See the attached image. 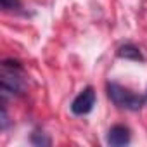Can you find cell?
<instances>
[{
    "label": "cell",
    "instance_id": "obj_7",
    "mask_svg": "<svg viewBox=\"0 0 147 147\" xmlns=\"http://www.w3.org/2000/svg\"><path fill=\"white\" fill-rule=\"evenodd\" d=\"M0 4H2V9L4 11H14V9H19L21 7L19 0H0Z\"/></svg>",
    "mask_w": 147,
    "mask_h": 147
},
{
    "label": "cell",
    "instance_id": "obj_6",
    "mask_svg": "<svg viewBox=\"0 0 147 147\" xmlns=\"http://www.w3.org/2000/svg\"><path fill=\"white\" fill-rule=\"evenodd\" d=\"M31 144L35 145H50V138L45 137V133H33L31 135Z\"/></svg>",
    "mask_w": 147,
    "mask_h": 147
},
{
    "label": "cell",
    "instance_id": "obj_3",
    "mask_svg": "<svg viewBox=\"0 0 147 147\" xmlns=\"http://www.w3.org/2000/svg\"><path fill=\"white\" fill-rule=\"evenodd\" d=\"M95 90L92 88V87H87V88H83L76 97H75V100H73V104H71V113L73 114H76V116H83V114H88L92 109H94V106H95Z\"/></svg>",
    "mask_w": 147,
    "mask_h": 147
},
{
    "label": "cell",
    "instance_id": "obj_2",
    "mask_svg": "<svg viewBox=\"0 0 147 147\" xmlns=\"http://www.w3.org/2000/svg\"><path fill=\"white\" fill-rule=\"evenodd\" d=\"M107 95L113 100L114 106L121 107V109H128V111H138L144 106V99L137 94H133L131 90L118 85V83H107Z\"/></svg>",
    "mask_w": 147,
    "mask_h": 147
},
{
    "label": "cell",
    "instance_id": "obj_5",
    "mask_svg": "<svg viewBox=\"0 0 147 147\" xmlns=\"http://www.w3.org/2000/svg\"><path fill=\"white\" fill-rule=\"evenodd\" d=\"M116 55L121 57V59L137 61V62H142V61H144L142 50H140L137 45H133V43H125V45H121V47L116 50Z\"/></svg>",
    "mask_w": 147,
    "mask_h": 147
},
{
    "label": "cell",
    "instance_id": "obj_1",
    "mask_svg": "<svg viewBox=\"0 0 147 147\" xmlns=\"http://www.w3.org/2000/svg\"><path fill=\"white\" fill-rule=\"evenodd\" d=\"M26 90V82L21 75V64L18 61H4L2 64V97L21 95Z\"/></svg>",
    "mask_w": 147,
    "mask_h": 147
},
{
    "label": "cell",
    "instance_id": "obj_4",
    "mask_svg": "<svg viewBox=\"0 0 147 147\" xmlns=\"http://www.w3.org/2000/svg\"><path fill=\"white\" fill-rule=\"evenodd\" d=\"M130 140H131V133H130L128 126H125V125H114V126H111V130L107 133V144L109 145L121 147V145L130 144Z\"/></svg>",
    "mask_w": 147,
    "mask_h": 147
}]
</instances>
